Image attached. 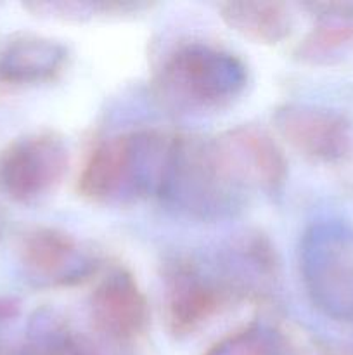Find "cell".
Returning <instances> with one entry per match:
<instances>
[{"mask_svg":"<svg viewBox=\"0 0 353 355\" xmlns=\"http://www.w3.org/2000/svg\"><path fill=\"white\" fill-rule=\"evenodd\" d=\"M273 123L291 148L314 162L338 163L350 151V123L332 110L286 104L275 111Z\"/></svg>","mask_w":353,"mask_h":355,"instance_id":"obj_7","label":"cell"},{"mask_svg":"<svg viewBox=\"0 0 353 355\" xmlns=\"http://www.w3.org/2000/svg\"><path fill=\"white\" fill-rule=\"evenodd\" d=\"M280 333L263 324H249L211 347L206 355H286Z\"/></svg>","mask_w":353,"mask_h":355,"instance_id":"obj_14","label":"cell"},{"mask_svg":"<svg viewBox=\"0 0 353 355\" xmlns=\"http://www.w3.org/2000/svg\"><path fill=\"white\" fill-rule=\"evenodd\" d=\"M170 135L138 130L116 135L97 146L78 182L83 198L96 203H127L159 196L168 159Z\"/></svg>","mask_w":353,"mask_h":355,"instance_id":"obj_2","label":"cell"},{"mask_svg":"<svg viewBox=\"0 0 353 355\" xmlns=\"http://www.w3.org/2000/svg\"><path fill=\"white\" fill-rule=\"evenodd\" d=\"M220 16L230 30L255 44H279L293 28V16L280 2H227L220 6Z\"/></svg>","mask_w":353,"mask_h":355,"instance_id":"obj_12","label":"cell"},{"mask_svg":"<svg viewBox=\"0 0 353 355\" xmlns=\"http://www.w3.org/2000/svg\"><path fill=\"white\" fill-rule=\"evenodd\" d=\"M2 231H3V218L2 215H0V238H2Z\"/></svg>","mask_w":353,"mask_h":355,"instance_id":"obj_15","label":"cell"},{"mask_svg":"<svg viewBox=\"0 0 353 355\" xmlns=\"http://www.w3.org/2000/svg\"><path fill=\"white\" fill-rule=\"evenodd\" d=\"M93 326L116 342H130L144 333L149 307L137 281L127 270H111L90 298Z\"/></svg>","mask_w":353,"mask_h":355,"instance_id":"obj_8","label":"cell"},{"mask_svg":"<svg viewBox=\"0 0 353 355\" xmlns=\"http://www.w3.org/2000/svg\"><path fill=\"white\" fill-rule=\"evenodd\" d=\"M19 255L26 276L38 284L78 283L92 272V260L71 236L57 229L40 227L28 232Z\"/></svg>","mask_w":353,"mask_h":355,"instance_id":"obj_9","label":"cell"},{"mask_svg":"<svg viewBox=\"0 0 353 355\" xmlns=\"http://www.w3.org/2000/svg\"><path fill=\"white\" fill-rule=\"evenodd\" d=\"M235 295L225 277L208 276L194 263H175L166 279L165 315L170 331L179 336L194 333Z\"/></svg>","mask_w":353,"mask_h":355,"instance_id":"obj_6","label":"cell"},{"mask_svg":"<svg viewBox=\"0 0 353 355\" xmlns=\"http://www.w3.org/2000/svg\"><path fill=\"white\" fill-rule=\"evenodd\" d=\"M68 162V148L57 135L21 137L0 155V187L14 201L30 203L61 184Z\"/></svg>","mask_w":353,"mask_h":355,"instance_id":"obj_5","label":"cell"},{"mask_svg":"<svg viewBox=\"0 0 353 355\" xmlns=\"http://www.w3.org/2000/svg\"><path fill=\"white\" fill-rule=\"evenodd\" d=\"M324 9L320 23L300 45V55L303 61H327L331 55L353 44V10L348 6H317Z\"/></svg>","mask_w":353,"mask_h":355,"instance_id":"obj_13","label":"cell"},{"mask_svg":"<svg viewBox=\"0 0 353 355\" xmlns=\"http://www.w3.org/2000/svg\"><path fill=\"white\" fill-rule=\"evenodd\" d=\"M248 83L241 59L204 42H190L170 52L156 78L166 106L182 111H217L239 99Z\"/></svg>","mask_w":353,"mask_h":355,"instance_id":"obj_3","label":"cell"},{"mask_svg":"<svg viewBox=\"0 0 353 355\" xmlns=\"http://www.w3.org/2000/svg\"><path fill=\"white\" fill-rule=\"evenodd\" d=\"M224 135H173L159 198L203 220L241 211L255 191Z\"/></svg>","mask_w":353,"mask_h":355,"instance_id":"obj_1","label":"cell"},{"mask_svg":"<svg viewBox=\"0 0 353 355\" xmlns=\"http://www.w3.org/2000/svg\"><path fill=\"white\" fill-rule=\"evenodd\" d=\"M249 184L255 191L277 193L287 177V162L272 135L255 125L225 132Z\"/></svg>","mask_w":353,"mask_h":355,"instance_id":"obj_11","label":"cell"},{"mask_svg":"<svg viewBox=\"0 0 353 355\" xmlns=\"http://www.w3.org/2000/svg\"><path fill=\"white\" fill-rule=\"evenodd\" d=\"M305 286L317 309L343 322H353V253L341 236L317 229L301 250Z\"/></svg>","mask_w":353,"mask_h":355,"instance_id":"obj_4","label":"cell"},{"mask_svg":"<svg viewBox=\"0 0 353 355\" xmlns=\"http://www.w3.org/2000/svg\"><path fill=\"white\" fill-rule=\"evenodd\" d=\"M68 52L48 38L23 35L0 49V82L7 85H31L54 80L62 73Z\"/></svg>","mask_w":353,"mask_h":355,"instance_id":"obj_10","label":"cell"}]
</instances>
